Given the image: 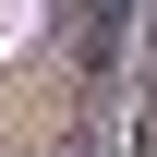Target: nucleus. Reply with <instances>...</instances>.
Segmentation results:
<instances>
[{
	"label": "nucleus",
	"instance_id": "f257e3e1",
	"mask_svg": "<svg viewBox=\"0 0 157 157\" xmlns=\"http://www.w3.org/2000/svg\"><path fill=\"white\" fill-rule=\"evenodd\" d=\"M36 36V0H0V48H24Z\"/></svg>",
	"mask_w": 157,
	"mask_h": 157
}]
</instances>
